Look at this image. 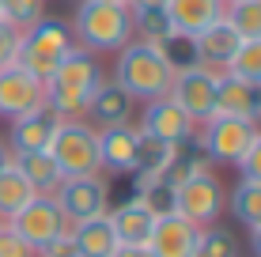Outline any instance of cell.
<instances>
[{
  "label": "cell",
  "mask_w": 261,
  "mask_h": 257,
  "mask_svg": "<svg viewBox=\"0 0 261 257\" xmlns=\"http://www.w3.org/2000/svg\"><path fill=\"white\" fill-rule=\"evenodd\" d=\"M102 65L95 53L72 46L68 57L57 65V72L46 79V106L61 121H87V106H91L95 87L102 83Z\"/></svg>",
  "instance_id": "obj_1"
},
{
  "label": "cell",
  "mask_w": 261,
  "mask_h": 257,
  "mask_svg": "<svg viewBox=\"0 0 261 257\" xmlns=\"http://www.w3.org/2000/svg\"><path fill=\"white\" fill-rule=\"evenodd\" d=\"M72 38L87 53H118L133 42V12L129 4L110 0H80L72 15Z\"/></svg>",
  "instance_id": "obj_2"
},
{
  "label": "cell",
  "mask_w": 261,
  "mask_h": 257,
  "mask_svg": "<svg viewBox=\"0 0 261 257\" xmlns=\"http://www.w3.org/2000/svg\"><path fill=\"white\" fill-rule=\"evenodd\" d=\"M114 83L125 87L133 95V102H151L163 99L170 91V79H174V68L163 61L155 42H140L133 38L129 46H121L114 53Z\"/></svg>",
  "instance_id": "obj_3"
},
{
  "label": "cell",
  "mask_w": 261,
  "mask_h": 257,
  "mask_svg": "<svg viewBox=\"0 0 261 257\" xmlns=\"http://www.w3.org/2000/svg\"><path fill=\"white\" fill-rule=\"evenodd\" d=\"M76 46L72 38V23L53 19V15H42L34 26H27L19 34V53H15V65L27 68L31 76H38L42 83L57 72V65L68 57V49Z\"/></svg>",
  "instance_id": "obj_4"
},
{
  "label": "cell",
  "mask_w": 261,
  "mask_h": 257,
  "mask_svg": "<svg viewBox=\"0 0 261 257\" xmlns=\"http://www.w3.org/2000/svg\"><path fill=\"white\" fill-rule=\"evenodd\" d=\"M49 155L57 159L65 178L102 174V163H98V129H91L87 121H61L57 136L49 144Z\"/></svg>",
  "instance_id": "obj_5"
},
{
  "label": "cell",
  "mask_w": 261,
  "mask_h": 257,
  "mask_svg": "<svg viewBox=\"0 0 261 257\" xmlns=\"http://www.w3.org/2000/svg\"><path fill=\"white\" fill-rule=\"evenodd\" d=\"M254 136H257V121H242V118H220V113H212L208 121L197 125V140H201L212 166H235L246 155Z\"/></svg>",
  "instance_id": "obj_6"
},
{
  "label": "cell",
  "mask_w": 261,
  "mask_h": 257,
  "mask_svg": "<svg viewBox=\"0 0 261 257\" xmlns=\"http://www.w3.org/2000/svg\"><path fill=\"white\" fill-rule=\"evenodd\" d=\"M174 212L182 219H190L193 227H212L220 223L223 208H227V189H223V182L216 178L212 170L204 174H193V178L178 182L174 185Z\"/></svg>",
  "instance_id": "obj_7"
},
{
  "label": "cell",
  "mask_w": 261,
  "mask_h": 257,
  "mask_svg": "<svg viewBox=\"0 0 261 257\" xmlns=\"http://www.w3.org/2000/svg\"><path fill=\"white\" fill-rule=\"evenodd\" d=\"M8 227H12L15 235H23L27 242L42 253L46 246L57 242V238H65L72 223L65 219V212L57 208V201H53V197H42V193H38V197H31L12 219H8Z\"/></svg>",
  "instance_id": "obj_8"
},
{
  "label": "cell",
  "mask_w": 261,
  "mask_h": 257,
  "mask_svg": "<svg viewBox=\"0 0 261 257\" xmlns=\"http://www.w3.org/2000/svg\"><path fill=\"white\" fill-rule=\"evenodd\" d=\"M57 208L65 212L68 223H84V219L106 216L110 212V185L102 174H84V178H65L53 193Z\"/></svg>",
  "instance_id": "obj_9"
},
{
  "label": "cell",
  "mask_w": 261,
  "mask_h": 257,
  "mask_svg": "<svg viewBox=\"0 0 261 257\" xmlns=\"http://www.w3.org/2000/svg\"><path fill=\"white\" fill-rule=\"evenodd\" d=\"M144 136H155L163 140V144H182V140L197 136V121L190 118V113L182 110L170 95H163V99H151L144 102L140 110V125H137Z\"/></svg>",
  "instance_id": "obj_10"
},
{
  "label": "cell",
  "mask_w": 261,
  "mask_h": 257,
  "mask_svg": "<svg viewBox=\"0 0 261 257\" xmlns=\"http://www.w3.org/2000/svg\"><path fill=\"white\" fill-rule=\"evenodd\" d=\"M216 76H220V72L197 65V68H186V72H174V79H170V91L167 95L190 113L197 125L208 121L212 110H216Z\"/></svg>",
  "instance_id": "obj_11"
},
{
  "label": "cell",
  "mask_w": 261,
  "mask_h": 257,
  "mask_svg": "<svg viewBox=\"0 0 261 257\" xmlns=\"http://www.w3.org/2000/svg\"><path fill=\"white\" fill-rule=\"evenodd\" d=\"M46 106V83L38 76H31L19 65L0 68V118H23V113Z\"/></svg>",
  "instance_id": "obj_12"
},
{
  "label": "cell",
  "mask_w": 261,
  "mask_h": 257,
  "mask_svg": "<svg viewBox=\"0 0 261 257\" xmlns=\"http://www.w3.org/2000/svg\"><path fill=\"white\" fill-rule=\"evenodd\" d=\"M57 129H61V118L49 110V106H38V110L23 113V118H12V125H8V148H12V155L49 152Z\"/></svg>",
  "instance_id": "obj_13"
},
{
  "label": "cell",
  "mask_w": 261,
  "mask_h": 257,
  "mask_svg": "<svg viewBox=\"0 0 261 257\" xmlns=\"http://www.w3.org/2000/svg\"><path fill=\"white\" fill-rule=\"evenodd\" d=\"M220 118H242V121H261V87L250 79H239L231 72L216 76V110Z\"/></svg>",
  "instance_id": "obj_14"
},
{
  "label": "cell",
  "mask_w": 261,
  "mask_h": 257,
  "mask_svg": "<svg viewBox=\"0 0 261 257\" xmlns=\"http://www.w3.org/2000/svg\"><path fill=\"white\" fill-rule=\"evenodd\" d=\"M193 42H197V65L212 68V72H227L231 57H235L239 46H242L239 31L227 19H216L212 26H204L201 34H193Z\"/></svg>",
  "instance_id": "obj_15"
},
{
  "label": "cell",
  "mask_w": 261,
  "mask_h": 257,
  "mask_svg": "<svg viewBox=\"0 0 261 257\" xmlns=\"http://www.w3.org/2000/svg\"><path fill=\"white\" fill-rule=\"evenodd\" d=\"M133 110H137L133 95L125 91V87H118L114 79H102V83L95 87V95H91V106H87V125H91V129L129 125Z\"/></svg>",
  "instance_id": "obj_16"
},
{
  "label": "cell",
  "mask_w": 261,
  "mask_h": 257,
  "mask_svg": "<svg viewBox=\"0 0 261 257\" xmlns=\"http://www.w3.org/2000/svg\"><path fill=\"white\" fill-rule=\"evenodd\" d=\"M137 140H140V129L133 125V121H129V125L98 129V163H102V170H110V174H133Z\"/></svg>",
  "instance_id": "obj_17"
},
{
  "label": "cell",
  "mask_w": 261,
  "mask_h": 257,
  "mask_svg": "<svg viewBox=\"0 0 261 257\" xmlns=\"http://www.w3.org/2000/svg\"><path fill=\"white\" fill-rule=\"evenodd\" d=\"M197 235H201V227H193L190 219H182L174 212V216L155 219L151 238H148V250L155 253V257H193Z\"/></svg>",
  "instance_id": "obj_18"
},
{
  "label": "cell",
  "mask_w": 261,
  "mask_h": 257,
  "mask_svg": "<svg viewBox=\"0 0 261 257\" xmlns=\"http://www.w3.org/2000/svg\"><path fill=\"white\" fill-rule=\"evenodd\" d=\"M223 0H167V19L170 31L178 34H201L204 26H212L216 19H223Z\"/></svg>",
  "instance_id": "obj_19"
},
{
  "label": "cell",
  "mask_w": 261,
  "mask_h": 257,
  "mask_svg": "<svg viewBox=\"0 0 261 257\" xmlns=\"http://www.w3.org/2000/svg\"><path fill=\"white\" fill-rule=\"evenodd\" d=\"M68 242L76 250V257H114V250L121 246L114 227H110V216H95V219H84V223H72Z\"/></svg>",
  "instance_id": "obj_20"
},
{
  "label": "cell",
  "mask_w": 261,
  "mask_h": 257,
  "mask_svg": "<svg viewBox=\"0 0 261 257\" xmlns=\"http://www.w3.org/2000/svg\"><path fill=\"white\" fill-rule=\"evenodd\" d=\"M106 216H110V227H114V235H118L121 246H148L151 227H155V216H151L137 197H129L125 205L110 208Z\"/></svg>",
  "instance_id": "obj_21"
},
{
  "label": "cell",
  "mask_w": 261,
  "mask_h": 257,
  "mask_svg": "<svg viewBox=\"0 0 261 257\" xmlns=\"http://www.w3.org/2000/svg\"><path fill=\"white\" fill-rule=\"evenodd\" d=\"M12 163H15V170L31 182V189L42 193V197H53V193H57V185L65 182L57 159H53L49 152H23V155H12Z\"/></svg>",
  "instance_id": "obj_22"
},
{
  "label": "cell",
  "mask_w": 261,
  "mask_h": 257,
  "mask_svg": "<svg viewBox=\"0 0 261 257\" xmlns=\"http://www.w3.org/2000/svg\"><path fill=\"white\" fill-rule=\"evenodd\" d=\"M170 159H174V144H163L155 136H144L137 140V159H133V178H163Z\"/></svg>",
  "instance_id": "obj_23"
},
{
  "label": "cell",
  "mask_w": 261,
  "mask_h": 257,
  "mask_svg": "<svg viewBox=\"0 0 261 257\" xmlns=\"http://www.w3.org/2000/svg\"><path fill=\"white\" fill-rule=\"evenodd\" d=\"M204 170H212V163H208V155H204L201 140L190 136V140H182V144H174V159H170L163 178L178 185V182L193 178V174H204Z\"/></svg>",
  "instance_id": "obj_24"
},
{
  "label": "cell",
  "mask_w": 261,
  "mask_h": 257,
  "mask_svg": "<svg viewBox=\"0 0 261 257\" xmlns=\"http://www.w3.org/2000/svg\"><path fill=\"white\" fill-rule=\"evenodd\" d=\"M227 212L239 219L242 227H246V231L261 227V185L239 178V185L227 193Z\"/></svg>",
  "instance_id": "obj_25"
},
{
  "label": "cell",
  "mask_w": 261,
  "mask_h": 257,
  "mask_svg": "<svg viewBox=\"0 0 261 257\" xmlns=\"http://www.w3.org/2000/svg\"><path fill=\"white\" fill-rule=\"evenodd\" d=\"M31 197H38V193H34V189H31V182H27L23 174L15 170V163H12V166H4V170H0V219L8 223V219H12L15 212H19L27 201H31Z\"/></svg>",
  "instance_id": "obj_26"
},
{
  "label": "cell",
  "mask_w": 261,
  "mask_h": 257,
  "mask_svg": "<svg viewBox=\"0 0 261 257\" xmlns=\"http://www.w3.org/2000/svg\"><path fill=\"white\" fill-rule=\"evenodd\" d=\"M133 197L140 201L144 208L151 212L155 219H163V216H174V182H167V178H137V193Z\"/></svg>",
  "instance_id": "obj_27"
},
{
  "label": "cell",
  "mask_w": 261,
  "mask_h": 257,
  "mask_svg": "<svg viewBox=\"0 0 261 257\" xmlns=\"http://www.w3.org/2000/svg\"><path fill=\"white\" fill-rule=\"evenodd\" d=\"M193 257H242V246H239L235 231L212 223V227H201L197 246H193Z\"/></svg>",
  "instance_id": "obj_28"
},
{
  "label": "cell",
  "mask_w": 261,
  "mask_h": 257,
  "mask_svg": "<svg viewBox=\"0 0 261 257\" xmlns=\"http://www.w3.org/2000/svg\"><path fill=\"white\" fill-rule=\"evenodd\" d=\"M159 53H163V61L174 72H186V68H197V42H193V34H178V31H170L167 38H159L155 42Z\"/></svg>",
  "instance_id": "obj_29"
},
{
  "label": "cell",
  "mask_w": 261,
  "mask_h": 257,
  "mask_svg": "<svg viewBox=\"0 0 261 257\" xmlns=\"http://www.w3.org/2000/svg\"><path fill=\"white\" fill-rule=\"evenodd\" d=\"M223 19L239 31V38H261V0H239L223 8Z\"/></svg>",
  "instance_id": "obj_30"
},
{
  "label": "cell",
  "mask_w": 261,
  "mask_h": 257,
  "mask_svg": "<svg viewBox=\"0 0 261 257\" xmlns=\"http://www.w3.org/2000/svg\"><path fill=\"white\" fill-rule=\"evenodd\" d=\"M227 72L261 87V38H242V46H239L235 57H231Z\"/></svg>",
  "instance_id": "obj_31"
},
{
  "label": "cell",
  "mask_w": 261,
  "mask_h": 257,
  "mask_svg": "<svg viewBox=\"0 0 261 257\" xmlns=\"http://www.w3.org/2000/svg\"><path fill=\"white\" fill-rule=\"evenodd\" d=\"M167 34H170V19H167L163 8H140V12H133V38L159 42V38H167Z\"/></svg>",
  "instance_id": "obj_32"
},
{
  "label": "cell",
  "mask_w": 261,
  "mask_h": 257,
  "mask_svg": "<svg viewBox=\"0 0 261 257\" xmlns=\"http://www.w3.org/2000/svg\"><path fill=\"white\" fill-rule=\"evenodd\" d=\"M46 15V0H0V19L12 23L15 31H27Z\"/></svg>",
  "instance_id": "obj_33"
},
{
  "label": "cell",
  "mask_w": 261,
  "mask_h": 257,
  "mask_svg": "<svg viewBox=\"0 0 261 257\" xmlns=\"http://www.w3.org/2000/svg\"><path fill=\"white\" fill-rule=\"evenodd\" d=\"M0 257H38V250L23 235H15L8 223H0Z\"/></svg>",
  "instance_id": "obj_34"
},
{
  "label": "cell",
  "mask_w": 261,
  "mask_h": 257,
  "mask_svg": "<svg viewBox=\"0 0 261 257\" xmlns=\"http://www.w3.org/2000/svg\"><path fill=\"white\" fill-rule=\"evenodd\" d=\"M235 166H239V174H242L246 182H257V185H261V129H257V136L250 140L246 155H242Z\"/></svg>",
  "instance_id": "obj_35"
},
{
  "label": "cell",
  "mask_w": 261,
  "mask_h": 257,
  "mask_svg": "<svg viewBox=\"0 0 261 257\" xmlns=\"http://www.w3.org/2000/svg\"><path fill=\"white\" fill-rule=\"evenodd\" d=\"M19 34H23V31H15L12 23L0 19V68L15 65V53H19Z\"/></svg>",
  "instance_id": "obj_36"
},
{
  "label": "cell",
  "mask_w": 261,
  "mask_h": 257,
  "mask_svg": "<svg viewBox=\"0 0 261 257\" xmlns=\"http://www.w3.org/2000/svg\"><path fill=\"white\" fill-rule=\"evenodd\" d=\"M38 257H76V250H72V242H68V235H65V238H57L53 246H46Z\"/></svg>",
  "instance_id": "obj_37"
},
{
  "label": "cell",
  "mask_w": 261,
  "mask_h": 257,
  "mask_svg": "<svg viewBox=\"0 0 261 257\" xmlns=\"http://www.w3.org/2000/svg\"><path fill=\"white\" fill-rule=\"evenodd\" d=\"M114 257H155V253H151L148 246H118Z\"/></svg>",
  "instance_id": "obj_38"
},
{
  "label": "cell",
  "mask_w": 261,
  "mask_h": 257,
  "mask_svg": "<svg viewBox=\"0 0 261 257\" xmlns=\"http://www.w3.org/2000/svg\"><path fill=\"white\" fill-rule=\"evenodd\" d=\"M133 12H140V8H167V0H129Z\"/></svg>",
  "instance_id": "obj_39"
},
{
  "label": "cell",
  "mask_w": 261,
  "mask_h": 257,
  "mask_svg": "<svg viewBox=\"0 0 261 257\" xmlns=\"http://www.w3.org/2000/svg\"><path fill=\"white\" fill-rule=\"evenodd\" d=\"M4 166H12V148H8V140L0 136V170H4Z\"/></svg>",
  "instance_id": "obj_40"
},
{
  "label": "cell",
  "mask_w": 261,
  "mask_h": 257,
  "mask_svg": "<svg viewBox=\"0 0 261 257\" xmlns=\"http://www.w3.org/2000/svg\"><path fill=\"white\" fill-rule=\"evenodd\" d=\"M250 253L261 257V227H254V231H250Z\"/></svg>",
  "instance_id": "obj_41"
},
{
  "label": "cell",
  "mask_w": 261,
  "mask_h": 257,
  "mask_svg": "<svg viewBox=\"0 0 261 257\" xmlns=\"http://www.w3.org/2000/svg\"><path fill=\"white\" fill-rule=\"evenodd\" d=\"M110 4H129V0H110Z\"/></svg>",
  "instance_id": "obj_42"
},
{
  "label": "cell",
  "mask_w": 261,
  "mask_h": 257,
  "mask_svg": "<svg viewBox=\"0 0 261 257\" xmlns=\"http://www.w3.org/2000/svg\"><path fill=\"white\" fill-rule=\"evenodd\" d=\"M223 4H239V0H223Z\"/></svg>",
  "instance_id": "obj_43"
},
{
  "label": "cell",
  "mask_w": 261,
  "mask_h": 257,
  "mask_svg": "<svg viewBox=\"0 0 261 257\" xmlns=\"http://www.w3.org/2000/svg\"><path fill=\"white\" fill-rule=\"evenodd\" d=\"M72 4H80V0H72Z\"/></svg>",
  "instance_id": "obj_44"
},
{
  "label": "cell",
  "mask_w": 261,
  "mask_h": 257,
  "mask_svg": "<svg viewBox=\"0 0 261 257\" xmlns=\"http://www.w3.org/2000/svg\"><path fill=\"white\" fill-rule=\"evenodd\" d=\"M0 223H4V219H0Z\"/></svg>",
  "instance_id": "obj_45"
}]
</instances>
